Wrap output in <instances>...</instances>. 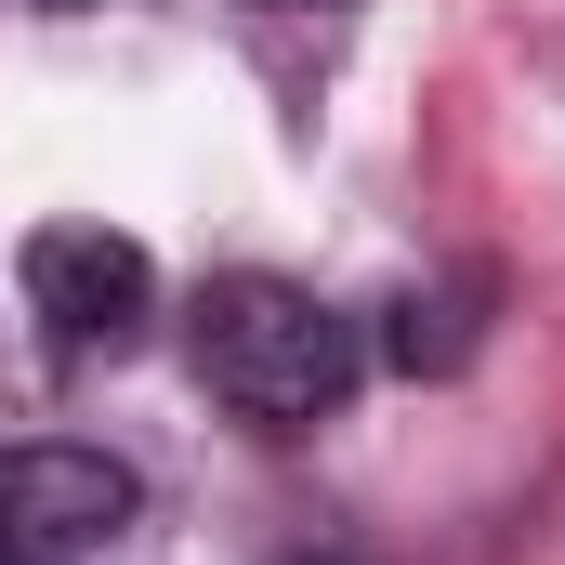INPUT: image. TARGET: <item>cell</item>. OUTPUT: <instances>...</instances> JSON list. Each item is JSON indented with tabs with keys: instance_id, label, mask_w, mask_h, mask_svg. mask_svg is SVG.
I'll use <instances>...</instances> for the list:
<instances>
[{
	"instance_id": "cell-1",
	"label": "cell",
	"mask_w": 565,
	"mask_h": 565,
	"mask_svg": "<svg viewBox=\"0 0 565 565\" xmlns=\"http://www.w3.org/2000/svg\"><path fill=\"white\" fill-rule=\"evenodd\" d=\"M369 342L342 302H316L302 277H211L198 289V382L264 434H316L355 395Z\"/></svg>"
},
{
	"instance_id": "cell-2",
	"label": "cell",
	"mask_w": 565,
	"mask_h": 565,
	"mask_svg": "<svg viewBox=\"0 0 565 565\" xmlns=\"http://www.w3.org/2000/svg\"><path fill=\"white\" fill-rule=\"evenodd\" d=\"M13 277H26V316H40V355L53 369L132 355L145 316H158V264H145V237H119V224H40Z\"/></svg>"
},
{
	"instance_id": "cell-3",
	"label": "cell",
	"mask_w": 565,
	"mask_h": 565,
	"mask_svg": "<svg viewBox=\"0 0 565 565\" xmlns=\"http://www.w3.org/2000/svg\"><path fill=\"white\" fill-rule=\"evenodd\" d=\"M132 460L106 447H66V434H26L0 447V565H79L132 526Z\"/></svg>"
}]
</instances>
